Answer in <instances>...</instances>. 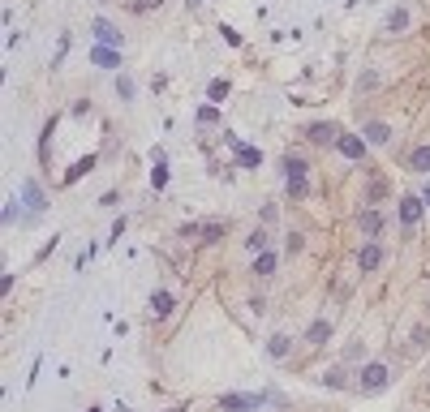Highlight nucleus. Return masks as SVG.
<instances>
[{"label":"nucleus","mask_w":430,"mask_h":412,"mask_svg":"<svg viewBox=\"0 0 430 412\" xmlns=\"http://www.w3.org/2000/svg\"><path fill=\"white\" fill-rule=\"evenodd\" d=\"M387 383H392V370L383 365V361H370V365H361V374H357V391L361 395H379V391H387Z\"/></svg>","instance_id":"obj_1"},{"label":"nucleus","mask_w":430,"mask_h":412,"mask_svg":"<svg viewBox=\"0 0 430 412\" xmlns=\"http://www.w3.org/2000/svg\"><path fill=\"white\" fill-rule=\"evenodd\" d=\"M284 189H289L293 198H306V159H297V155H284Z\"/></svg>","instance_id":"obj_2"},{"label":"nucleus","mask_w":430,"mask_h":412,"mask_svg":"<svg viewBox=\"0 0 430 412\" xmlns=\"http://www.w3.org/2000/svg\"><path fill=\"white\" fill-rule=\"evenodd\" d=\"M263 400H267V395H224L219 408H224V412H254V408H263Z\"/></svg>","instance_id":"obj_3"},{"label":"nucleus","mask_w":430,"mask_h":412,"mask_svg":"<svg viewBox=\"0 0 430 412\" xmlns=\"http://www.w3.org/2000/svg\"><path fill=\"white\" fill-rule=\"evenodd\" d=\"M357 266H361V271H379V266H383V245H379V241H366V245L357 249Z\"/></svg>","instance_id":"obj_4"},{"label":"nucleus","mask_w":430,"mask_h":412,"mask_svg":"<svg viewBox=\"0 0 430 412\" xmlns=\"http://www.w3.org/2000/svg\"><path fill=\"white\" fill-rule=\"evenodd\" d=\"M306 138L314 142V146H327V142H340V129L331 120H318V125H310V129H306Z\"/></svg>","instance_id":"obj_5"},{"label":"nucleus","mask_w":430,"mask_h":412,"mask_svg":"<svg viewBox=\"0 0 430 412\" xmlns=\"http://www.w3.org/2000/svg\"><path fill=\"white\" fill-rule=\"evenodd\" d=\"M422 211H426L422 194H405V198H401V219H405L409 228H413V224H418V219H422Z\"/></svg>","instance_id":"obj_6"},{"label":"nucleus","mask_w":430,"mask_h":412,"mask_svg":"<svg viewBox=\"0 0 430 412\" xmlns=\"http://www.w3.org/2000/svg\"><path fill=\"white\" fill-rule=\"evenodd\" d=\"M361 138L374 142V146H387V142H392V125H383V120H366V125H361Z\"/></svg>","instance_id":"obj_7"},{"label":"nucleus","mask_w":430,"mask_h":412,"mask_svg":"<svg viewBox=\"0 0 430 412\" xmlns=\"http://www.w3.org/2000/svg\"><path fill=\"white\" fill-rule=\"evenodd\" d=\"M357 228H361V232L374 241V236H379V228H383V215H379L374 206H361V211H357Z\"/></svg>","instance_id":"obj_8"},{"label":"nucleus","mask_w":430,"mask_h":412,"mask_svg":"<svg viewBox=\"0 0 430 412\" xmlns=\"http://www.w3.org/2000/svg\"><path fill=\"white\" fill-rule=\"evenodd\" d=\"M91 30H95V39H99V47H121V30L108 22V18H99Z\"/></svg>","instance_id":"obj_9"},{"label":"nucleus","mask_w":430,"mask_h":412,"mask_svg":"<svg viewBox=\"0 0 430 412\" xmlns=\"http://www.w3.org/2000/svg\"><path fill=\"white\" fill-rule=\"evenodd\" d=\"M340 155L344 159H366V138H353V133H340Z\"/></svg>","instance_id":"obj_10"},{"label":"nucleus","mask_w":430,"mask_h":412,"mask_svg":"<svg viewBox=\"0 0 430 412\" xmlns=\"http://www.w3.org/2000/svg\"><path fill=\"white\" fill-rule=\"evenodd\" d=\"M91 60H95L99 69H117V65H121V47H95Z\"/></svg>","instance_id":"obj_11"},{"label":"nucleus","mask_w":430,"mask_h":412,"mask_svg":"<svg viewBox=\"0 0 430 412\" xmlns=\"http://www.w3.org/2000/svg\"><path fill=\"white\" fill-rule=\"evenodd\" d=\"M168 313H172V292H164V288L151 292V318H168Z\"/></svg>","instance_id":"obj_12"},{"label":"nucleus","mask_w":430,"mask_h":412,"mask_svg":"<svg viewBox=\"0 0 430 412\" xmlns=\"http://www.w3.org/2000/svg\"><path fill=\"white\" fill-rule=\"evenodd\" d=\"M289 348H293L289 335H272V339H267V357H272V361H284V357H289Z\"/></svg>","instance_id":"obj_13"},{"label":"nucleus","mask_w":430,"mask_h":412,"mask_svg":"<svg viewBox=\"0 0 430 412\" xmlns=\"http://www.w3.org/2000/svg\"><path fill=\"white\" fill-rule=\"evenodd\" d=\"M276 266H280V258L267 249V253H259V258H254V275H276Z\"/></svg>","instance_id":"obj_14"},{"label":"nucleus","mask_w":430,"mask_h":412,"mask_svg":"<svg viewBox=\"0 0 430 412\" xmlns=\"http://www.w3.org/2000/svg\"><path fill=\"white\" fill-rule=\"evenodd\" d=\"M306 339H310V344H327V339H331V322H327V318H318V322H310V331H306Z\"/></svg>","instance_id":"obj_15"},{"label":"nucleus","mask_w":430,"mask_h":412,"mask_svg":"<svg viewBox=\"0 0 430 412\" xmlns=\"http://www.w3.org/2000/svg\"><path fill=\"white\" fill-rule=\"evenodd\" d=\"M401 30H409V9H392L387 13V35H401Z\"/></svg>","instance_id":"obj_16"},{"label":"nucleus","mask_w":430,"mask_h":412,"mask_svg":"<svg viewBox=\"0 0 430 412\" xmlns=\"http://www.w3.org/2000/svg\"><path fill=\"white\" fill-rule=\"evenodd\" d=\"M409 168H413V172H430V146H413Z\"/></svg>","instance_id":"obj_17"},{"label":"nucleus","mask_w":430,"mask_h":412,"mask_svg":"<svg viewBox=\"0 0 430 412\" xmlns=\"http://www.w3.org/2000/svg\"><path fill=\"white\" fill-rule=\"evenodd\" d=\"M246 249L254 253V258H259V253H267V232H263V228H254V232L246 236Z\"/></svg>","instance_id":"obj_18"},{"label":"nucleus","mask_w":430,"mask_h":412,"mask_svg":"<svg viewBox=\"0 0 430 412\" xmlns=\"http://www.w3.org/2000/svg\"><path fill=\"white\" fill-rule=\"evenodd\" d=\"M318 383L331 387V391H344V387H348V378H344V370H327L323 378H318Z\"/></svg>","instance_id":"obj_19"},{"label":"nucleus","mask_w":430,"mask_h":412,"mask_svg":"<svg viewBox=\"0 0 430 412\" xmlns=\"http://www.w3.org/2000/svg\"><path fill=\"white\" fill-rule=\"evenodd\" d=\"M202 241H206V245L224 241V224H219V219H211V224H202Z\"/></svg>","instance_id":"obj_20"},{"label":"nucleus","mask_w":430,"mask_h":412,"mask_svg":"<svg viewBox=\"0 0 430 412\" xmlns=\"http://www.w3.org/2000/svg\"><path fill=\"white\" fill-rule=\"evenodd\" d=\"M22 194H26V202H30V211H43V194H39V185H35V181H26V185H22Z\"/></svg>","instance_id":"obj_21"},{"label":"nucleus","mask_w":430,"mask_h":412,"mask_svg":"<svg viewBox=\"0 0 430 412\" xmlns=\"http://www.w3.org/2000/svg\"><path fill=\"white\" fill-rule=\"evenodd\" d=\"M306 249V236L301 232H289V241H284V253H301Z\"/></svg>","instance_id":"obj_22"},{"label":"nucleus","mask_w":430,"mask_h":412,"mask_svg":"<svg viewBox=\"0 0 430 412\" xmlns=\"http://www.w3.org/2000/svg\"><path fill=\"white\" fill-rule=\"evenodd\" d=\"M206 94H211V99L219 103V99H224V94H228V82H224V77H215V82L206 86Z\"/></svg>","instance_id":"obj_23"},{"label":"nucleus","mask_w":430,"mask_h":412,"mask_svg":"<svg viewBox=\"0 0 430 412\" xmlns=\"http://www.w3.org/2000/svg\"><path fill=\"white\" fill-rule=\"evenodd\" d=\"M151 185H155V189H164V185H168V168H164V159L155 164V172H151Z\"/></svg>","instance_id":"obj_24"},{"label":"nucleus","mask_w":430,"mask_h":412,"mask_svg":"<svg viewBox=\"0 0 430 412\" xmlns=\"http://www.w3.org/2000/svg\"><path fill=\"white\" fill-rule=\"evenodd\" d=\"M117 94H121V99H134V82H130V77H117Z\"/></svg>","instance_id":"obj_25"},{"label":"nucleus","mask_w":430,"mask_h":412,"mask_svg":"<svg viewBox=\"0 0 430 412\" xmlns=\"http://www.w3.org/2000/svg\"><path fill=\"white\" fill-rule=\"evenodd\" d=\"M219 120V107H202L198 112V125H215Z\"/></svg>","instance_id":"obj_26"},{"label":"nucleus","mask_w":430,"mask_h":412,"mask_svg":"<svg viewBox=\"0 0 430 412\" xmlns=\"http://www.w3.org/2000/svg\"><path fill=\"white\" fill-rule=\"evenodd\" d=\"M13 219H18V198L5 202V224H13Z\"/></svg>","instance_id":"obj_27"},{"label":"nucleus","mask_w":430,"mask_h":412,"mask_svg":"<svg viewBox=\"0 0 430 412\" xmlns=\"http://www.w3.org/2000/svg\"><path fill=\"white\" fill-rule=\"evenodd\" d=\"M422 202H426V206H430V181H426V185H422Z\"/></svg>","instance_id":"obj_28"},{"label":"nucleus","mask_w":430,"mask_h":412,"mask_svg":"<svg viewBox=\"0 0 430 412\" xmlns=\"http://www.w3.org/2000/svg\"><path fill=\"white\" fill-rule=\"evenodd\" d=\"M172 412H177V408H172Z\"/></svg>","instance_id":"obj_29"}]
</instances>
